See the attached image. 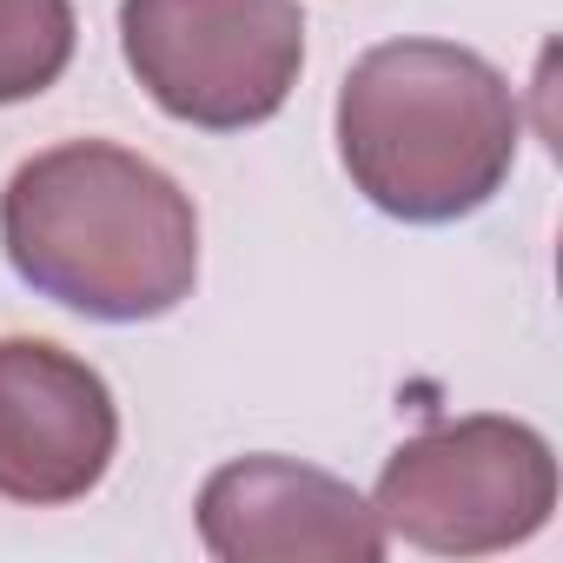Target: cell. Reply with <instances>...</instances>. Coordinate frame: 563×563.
Returning <instances> with one entry per match:
<instances>
[{"label": "cell", "mask_w": 563, "mask_h": 563, "mask_svg": "<svg viewBox=\"0 0 563 563\" xmlns=\"http://www.w3.org/2000/svg\"><path fill=\"white\" fill-rule=\"evenodd\" d=\"M0 245L27 286L100 325H146L199 286L192 192L113 140L34 153L0 192Z\"/></svg>", "instance_id": "6da1fadb"}, {"label": "cell", "mask_w": 563, "mask_h": 563, "mask_svg": "<svg viewBox=\"0 0 563 563\" xmlns=\"http://www.w3.org/2000/svg\"><path fill=\"white\" fill-rule=\"evenodd\" d=\"M385 537L431 556H497L530 543L556 510L550 438L523 418H444L405 438L372 497Z\"/></svg>", "instance_id": "3957f363"}, {"label": "cell", "mask_w": 563, "mask_h": 563, "mask_svg": "<svg viewBox=\"0 0 563 563\" xmlns=\"http://www.w3.org/2000/svg\"><path fill=\"white\" fill-rule=\"evenodd\" d=\"M74 0H0V107L41 100L74 67Z\"/></svg>", "instance_id": "52a82bcc"}, {"label": "cell", "mask_w": 563, "mask_h": 563, "mask_svg": "<svg viewBox=\"0 0 563 563\" xmlns=\"http://www.w3.org/2000/svg\"><path fill=\"white\" fill-rule=\"evenodd\" d=\"M120 54L159 113L199 133L265 126L306 67L299 0H120Z\"/></svg>", "instance_id": "277c9868"}, {"label": "cell", "mask_w": 563, "mask_h": 563, "mask_svg": "<svg viewBox=\"0 0 563 563\" xmlns=\"http://www.w3.org/2000/svg\"><path fill=\"white\" fill-rule=\"evenodd\" d=\"M120 451V405L107 378L47 345L0 339V497L8 504H80Z\"/></svg>", "instance_id": "5b68a950"}, {"label": "cell", "mask_w": 563, "mask_h": 563, "mask_svg": "<svg viewBox=\"0 0 563 563\" xmlns=\"http://www.w3.org/2000/svg\"><path fill=\"white\" fill-rule=\"evenodd\" d=\"M192 517L219 563H378L391 543L345 477L272 451L219 464Z\"/></svg>", "instance_id": "8992f818"}, {"label": "cell", "mask_w": 563, "mask_h": 563, "mask_svg": "<svg viewBox=\"0 0 563 563\" xmlns=\"http://www.w3.org/2000/svg\"><path fill=\"white\" fill-rule=\"evenodd\" d=\"M517 87L457 41H385L339 87V159L405 225H451L490 206L517 166Z\"/></svg>", "instance_id": "7a4b0ae2"}]
</instances>
